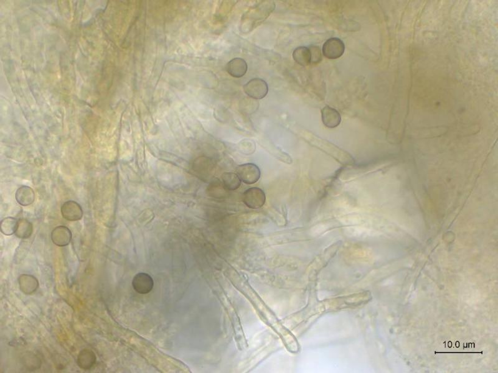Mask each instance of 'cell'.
<instances>
[{
    "instance_id": "cell-1",
    "label": "cell",
    "mask_w": 498,
    "mask_h": 373,
    "mask_svg": "<svg viewBox=\"0 0 498 373\" xmlns=\"http://www.w3.org/2000/svg\"><path fill=\"white\" fill-rule=\"evenodd\" d=\"M243 91L252 99L261 100L266 97L268 87L265 80L259 78H253L243 85Z\"/></svg>"
},
{
    "instance_id": "cell-2",
    "label": "cell",
    "mask_w": 498,
    "mask_h": 373,
    "mask_svg": "<svg viewBox=\"0 0 498 373\" xmlns=\"http://www.w3.org/2000/svg\"><path fill=\"white\" fill-rule=\"evenodd\" d=\"M243 202L248 208L261 209L266 202V195L264 190L260 188L252 187L243 193Z\"/></svg>"
},
{
    "instance_id": "cell-3",
    "label": "cell",
    "mask_w": 498,
    "mask_h": 373,
    "mask_svg": "<svg viewBox=\"0 0 498 373\" xmlns=\"http://www.w3.org/2000/svg\"><path fill=\"white\" fill-rule=\"evenodd\" d=\"M237 175L240 180L246 184H256L261 178V172L259 167L253 163L239 165L236 169Z\"/></svg>"
},
{
    "instance_id": "cell-4",
    "label": "cell",
    "mask_w": 498,
    "mask_h": 373,
    "mask_svg": "<svg viewBox=\"0 0 498 373\" xmlns=\"http://www.w3.org/2000/svg\"><path fill=\"white\" fill-rule=\"evenodd\" d=\"M345 46L340 39L334 38L329 39L323 44V54L329 60H337L342 56L345 52Z\"/></svg>"
},
{
    "instance_id": "cell-5",
    "label": "cell",
    "mask_w": 498,
    "mask_h": 373,
    "mask_svg": "<svg viewBox=\"0 0 498 373\" xmlns=\"http://www.w3.org/2000/svg\"><path fill=\"white\" fill-rule=\"evenodd\" d=\"M132 285L136 293L146 294L150 293L154 285L152 277L145 273L137 274L133 279Z\"/></svg>"
},
{
    "instance_id": "cell-6",
    "label": "cell",
    "mask_w": 498,
    "mask_h": 373,
    "mask_svg": "<svg viewBox=\"0 0 498 373\" xmlns=\"http://www.w3.org/2000/svg\"><path fill=\"white\" fill-rule=\"evenodd\" d=\"M64 218L70 221L80 220L82 218L83 210L80 205L74 201H68L61 207Z\"/></svg>"
},
{
    "instance_id": "cell-7",
    "label": "cell",
    "mask_w": 498,
    "mask_h": 373,
    "mask_svg": "<svg viewBox=\"0 0 498 373\" xmlns=\"http://www.w3.org/2000/svg\"><path fill=\"white\" fill-rule=\"evenodd\" d=\"M52 242L56 245L63 247L68 245L72 239L71 231L66 226H59L53 229L51 235Z\"/></svg>"
},
{
    "instance_id": "cell-8",
    "label": "cell",
    "mask_w": 498,
    "mask_h": 373,
    "mask_svg": "<svg viewBox=\"0 0 498 373\" xmlns=\"http://www.w3.org/2000/svg\"><path fill=\"white\" fill-rule=\"evenodd\" d=\"M321 117L324 126L329 128H335L340 125L341 117L336 109L326 106L321 110Z\"/></svg>"
},
{
    "instance_id": "cell-9",
    "label": "cell",
    "mask_w": 498,
    "mask_h": 373,
    "mask_svg": "<svg viewBox=\"0 0 498 373\" xmlns=\"http://www.w3.org/2000/svg\"><path fill=\"white\" fill-rule=\"evenodd\" d=\"M247 64L242 58H234L229 61L226 66L228 74L235 78L243 77L247 73Z\"/></svg>"
},
{
    "instance_id": "cell-10",
    "label": "cell",
    "mask_w": 498,
    "mask_h": 373,
    "mask_svg": "<svg viewBox=\"0 0 498 373\" xmlns=\"http://www.w3.org/2000/svg\"><path fill=\"white\" fill-rule=\"evenodd\" d=\"M16 200L21 206H30L35 200L34 190L27 186H22L19 188L16 193Z\"/></svg>"
},
{
    "instance_id": "cell-11",
    "label": "cell",
    "mask_w": 498,
    "mask_h": 373,
    "mask_svg": "<svg viewBox=\"0 0 498 373\" xmlns=\"http://www.w3.org/2000/svg\"><path fill=\"white\" fill-rule=\"evenodd\" d=\"M19 285L20 290L26 294H31L37 290L39 286L38 280L31 275H22L19 278Z\"/></svg>"
},
{
    "instance_id": "cell-12",
    "label": "cell",
    "mask_w": 498,
    "mask_h": 373,
    "mask_svg": "<svg viewBox=\"0 0 498 373\" xmlns=\"http://www.w3.org/2000/svg\"><path fill=\"white\" fill-rule=\"evenodd\" d=\"M96 362L95 353L88 349L83 350L79 353L77 358L78 366L83 369H89L94 366Z\"/></svg>"
},
{
    "instance_id": "cell-13",
    "label": "cell",
    "mask_w": 498,
    "mask_h": 373,
    "mask_svg": "<svg viewBox=\"0 0 498 373\" xmlns=\"http://www.w3.org/2000/svg\"><path fill=\"white\" fill-rule=\"evenodd\" d=\"M221 179H222L224 187L231 191L239 189L241 185L242 181L236 173H225L221 176Z\"/></svg>"
},
{
    "instance_id": "cell-14",
    "label": "cell",
    "mask_w": 498,
    "mask_h": 373,
    "mask_svg": "<svg viewBox=\"0 0 498 373\" xmlns=\"http://www.w3.org/2000/svg\"><path fill=\"white\" fill-rule=\"evenodd\" d=\"M293 58L296 63L301 66H307L311 64V53L307 47H297L293 51Z\"/></svg>"
},
{
    "instance_id": "cell-15",
    "label": "cell",
    "mask_w": 498,
    "mask_h": 373,
    "mask_svg": "<svg viewBox=\"0 0 498 373\" xmlns=\"http://www.w3.org/2000/svg\"><path fill=\"white\" fill-rule=\"evenodd\" d=\"M33 228L32 223L25 219L19 220L17 229H16V236L19 238H29L32 235Z\"/></svg>"
},
{
    "instance_id": "cell-16",
    "label": "cell",
    "mask_w": 498,
    "mask_h": 373,
    "mask_svg": "<svg viewBox=\"0 0 498 373\" xmlns=\"http://www.w3.org/2000/svg\"><path fill=\"white\" fill-rule=\"evenodd\" d=\"M18 221L15 218L7 217L2 220L0 228L2 234L5 235H12L15 234L18 225Z\"/></svg>"
},
{
    "instance_id": "cell-17",
    "label": "cell",
    "mask_w": 498,
    "mask_h": 373,
    "mask_svg": "<svg viewBox=\"0 0 498 373\" xmlns=\"http://www.w3.org/2000/svg\"><path fill=\"white\" fill-rule=\"evenodd\" d=\"M259 103L257 100L251 97L245 98L240 103V110L242 113L252 114L256 111L259 108Z\"/></svg>"
},
{
    "instance_id": "cell-18",
    "label": "cell",
    "mask_w": 498,
    "mask_h": 373,
    "mask_svg": "<svg viewBox=\"0 0 498 373\" xmlns=\"http://www.w3.org/2000/svg\"><path fill=\"white\" fill-rule=\"evenodd\" d=\"M311 53V63L318 64L322 61V52L320 47L317 46H312L309 47Z\"/></svg>"
}]
</instances>
